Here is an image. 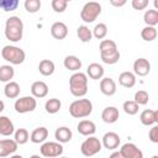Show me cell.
Segmentation results:
<instances>
[{
	"instance_id": "1",
	"label": "cell",
	"mask_w": 158,
	"mask_h": 158,
	"mask_svg": "<svg viewBox=\"0 0 158 158\" xmlns=\"http://www.w3.org/2000/svg\"><path fill=\"white\" fill-rule=\"evenodd\" d=\"M23 22L19 16H10L5 22V37L11 42H19L22 40Z\"/></svg>"
},
{
	"instance_id": "2",
	"label": "cell",
	"mask_w": 158,
	"mask_h": 158,
	"mask_svg": "<svg viewBox=\"0 0 158 158\" xmlns=\"http://www.w3.org/2000/svg\"><path fill=\"white\" fill-rule=\"evenodd\" d=\"M69 90L72 95L81 98L88 93V75L81 72H75L69 78Z\"/></svg>"
},
{
	"instance_id": "3",
	"label": "cell",
	"mask_w": 158,
	"mask_h": 158,
	"mask_svg": "<svg viewBox=\"0 0 158 158\" xmlns=\"http://www.w3.org/2000/svg\"><path fill=\"white\" fill-rule=\"evenodd\" d=\"M93 111V102L89 99H78L69 105V114L75 118L88 117Z\"/></svg>"
},
{
	"instance_id": "4",
	"label": "cell",
	"mask_w": 158,
	"mask_h": 158,
	"mask_svg": "<svg viewBox=\"0 0 158 158\" xmlns=\"http://www.w3.org/2000/svg\"><path fill=\"white\" fill-rule=\"evenodd\" d=\"M1 57L10 62L11 64H22L26 59V53L23 49H21L20 47H16V46H4L2 49H1Z\"/></svg>"
},
{
	"instance_id": "5",
	"label": "cell",
	"mask_w": 158,
	"mask_h": 158,
	"mask_svg": "<svg viewBox=\"0 0 158 158\" xmlns=\"http://www.w3.org/2000/svg\"><path fill=\"white\" fill-rule=\"evenodd\" d=\"M100 14H101V5L98 1H89L83 6L80 11V19L84 22L90 23L94 22Z\"/></svg>"
},
{
	"instance_id": "6",
	"label": "cell",
	"mask_w": 158,
	"mask_h": 158,
	"mask_svg": "<svg viewBox=\"0 0 158 158\" xmlns=\"http://www.w3.org/2000/svg\"><path fill=\"white\" fill-rule=\"evenodd\" d=\"M89 138H86L81 146H80V152L83 156L85 157H91V156H95L98 154L101 148H102V144L101 142L99 141V138L94 137V136H88Z\"/></svg>"
},
{
	"instance_id": "7",
	"label": "cell",
	"mask_w": 158,
	"mask_h": 158,
	"mask_svg": "<svg viewBox=\"0 0 158 158\" xmlns=\"http://www.w3.org/2000/svg\"><path fill=\"white\" fill-rule=\"evenodd\" d=\"M37 106V101L35 96H22L20 99H16L14 107L15 111L19 114H26V112H32L35 111Z\"/></svg>"
},
{
	"instance_id": "8",
	"label": "cell",
	"mask_w": 158,
	"mask_h": 158,
	"mask_svg": "<svg viewBox=\"0 0 158 158\" xmlns=\"http://www.w3.org/2000/svg\"><path fill=\"white\" fill-rule=\"evenodd\" d=\"M40 152L43 157L47 158H53V157H59L63 154V146L60 142H43Z\"/></svg>"
},
{
	"instance_id": "9",
	"label": "cell",
	"mask_w": 158,
	"mask_h": 158,
	"mask_svg": "<svg viewBox=\"0 0 158 158\" xmlns=\"http://www.w3.org/2000/svg\"><path fill=\"white\" fill-rule=\"evenodd\" d=\"M120 142H121V138H120V136H118L116 132H106V133L102 136V142H101V144H102L107 151H114V149L118 148Z\"/></svg>"
},
{
	"instance_id": "10",
	"label": "cell",
	"mask_w": 158,
	"mask_h": 158,
	"mask_svg": "<svg viewBox=\"0 0 158 158\" xmlns=\"http://www.w3.org/2000/svg\"><path fill=\"white\" fill-rule=\"evenodd\" d=\"M120 153L122 158H143L142 151L135 143H125L122 144Z\"/></svg>"
},
{
	"instance_id": "11",
	"label": "cell",
	"mask_w": 158,
	"mask_h": 158,
	"mask_svg": "<svg viewBox=\"0 0 158 158\" xmlns=\"http://www.w3.org/2000/svg\"><path fill=\"white\" fill-rule=\"evenodd\" d=\"M151 72V63L146 58H138L133 62V73L138 77H146Z\"/></svg>"
},
{
	"instance_id": "12",
	"label": "cell",
	"mask_w": 158,
	"mask_h": 158,
	"mask_svg": "<svg viewBox=\"0 0 158 158\" xmlns=\"http://www.w3.org/2000/svg\"><path fill=\"white\" fill-rule=\"evenodd\" d=\"M17 143L15 139H0V157H7L17 151Z\"/></svg>"
},
{
	"instance_id": "13",
	"label": "cell",
	"mask_w": 158,
	"mask_h": 158,
	"mask_svg": "<svg viewBox=\"0 0 158 158\" xmlns=\"http://www.w3.org/2000/svg\"><path fill=\"white\" fill-rule=\"evenodd\" d=\"M51 35L53 38L56 40H64L68 35V27L64 22H54L52 26H51Z\"/></svg>"
},
{
	"instance_id": "14",
	"label": "cell",
	"mask_w": 158,
	"mask_h": 158,
	"mask_svg": "<svg viewBox=\"0 0 158 158\" xmlns=\"http://www.w3.org/2000/svg\"><path fill=\"white\" fill-rule=\"evenodd\" d=\"M100 91L106 96H112L116 93V83L112 78H101L100 80Z\"/></svg>"
},
{
	"instance_id": "15",
	"label": "cell",
	"mask_w": 158,
	"mask_h": 158,
	"mask_svg": "<svg viewBox=\"0 0 158 158\" xmlns=\"http://www.w3.org/2000/svg\"><path fill=\"white\" fill-rule=\"evenodd\" d=\"M139 120H141L142 125H144V126H153L154 123L158 122V114L156 110L146 109L141 112Z\"/></svg>"
},
{
	"instance_id": "16",
	"label": "cell",
	"mask_w": 158,
	"mask_h": 158,
	"mask_svg": "<svg viewBox=\"0 0 158 158\" xmlns=\"http://www.w3.org/2000/svg\"><path fill=\"white\" fill-rule=\"evenodd\" d=\"M118 110L115 106H107L101 112V118L105 123H115L118 120Z\"/></svg>"
},
{
	"instance_id": "17",
	"label": "cell",
	"mask_w": 158,
	"mask_h": 158,
	"mask_svg": "<svg viewBox=\"0 0 158 158\" xmlns=\"http://www.w3.org/2000/svg\"><path fill=\"white\" fill-rule=\"evenodd\" d=\"M77 130H78V132H79L80 135H83V136H93V135L95 133V131H96V126H95V123H94L93 121H90V120H81V121L78 123Z\"/></svg>"
},
{
	"instance_id": "18",
	"label": "cell",
	"mask_w": 158,
	"mask_h": 158,
	"mask_svg": "<svg viewBox=\"0 0 158 158\" xmlns=\"http://www.w3.org/2000/svg\"><path fill=\"white\" fill-rule=\"evenodd\" d=\"M47 137H48V130H47L46 127L41 126V127L35 128V130L31 132V135H30V141H31L32 143L38 144V143H43V142L47 139Z\"/></svg>"
},
{
	"instance_id": "19",
	"label": "cell",
	"mask_w": 158,
	"mask_h": 158,
	"mask_svg": "<svg viewBox=\"0 0 158 158\" xmlns=\"http://www.w3.org/2000/svg\"><path fill=\"white\" fill-rule=\"evenodd\" d=\"M31 93H32V96L35 98H40V99L44 98L48 94V85L44 81L37 80L31 85Z\"/></svg>"
},
{
	"instance_id": "20",
	"label": "cell",
	"mask_w": 158,
	"mask_h": 158,
	"mask_svg": "<svg viewBox=\"0 0 158 158\" xmlns=\"http://www.w3.org/2000/svg\"><path fill=\"white\" fill-rule=\"evenodd\" d=\"M15 132V127L12 121L7 116H0V135L1 136H11Z\"/></svg>"
},
{
	"instance_id": "21",
	"label": "cell",
	"mask_w": 158,
	"mask_h": 158,
	"mask_svg": "<svg viewBox=\"0 0 158 158\" xmlns=\"http://www.w3.org/2000/svg\"><path fill=\"white\" fill-rule=\"evenodd\" d=\"M118 83L123 88H133L136 84V74L132 72H122L118 75Z\"/></svg>"
},
{
	"instance_id": "22",
	"label": "cell",
	"mask_w": 158,
	"mask_h": 158,
	"mask_svg": "<svg viewBox=\"0 0 158 158\" xmlns=\"http://www.w3.org/2000/svg\"><path fill=\"white\" fill-rule=\"evenodd\" d=\"M86 75H89V78L94 79V80H99L104 77V68L101 64L99 63H91L89 64L88 69H86Z\"/></svg>"
},
{
	"instance_id": "23",
	"label": "cell",
	"mask_w": 158,
	"mask_h": 158,
	"mask_svg": "<svg viewBox=\"0 0 158 158\" xmlns=\"http://www.w3.org/2000/svg\"><path fill=\"white\" fill-rule=\"evenodd\" d=\"M54 137H56V139H57L58 142H60V143H67V142H69V141L72 139L73 133H72L70 128H68V127H65V126H62V127H58V128L56 130Z\"/></svg>"
},
{
	"instance_id": "24",
	"label": "cell",
	"mask_w": 158,
	"mask_h": 158,
	"mask_svg": "<svg viewBox=\"0 0 158 158\" xmlns=\"http://www.w3.org/2000/svg\"><path fill=\"white\" fill-rule=\"evenodd\" d=\"M20 91H21L20 85L16 81H11V80L7 81L5 88H4V94L9 99H16L20 95Z\"/></svg>"
},
{
	"instance_id": "25",
	"label": "cell",
	"mask_w": 158,
	"mask_h": 158,
	"mask_svg": "<svg viewBox=\"0 0 158 158\" xmlns=\"http://www.w3.org/2000/svg\"><path fill=\"white\" fill-rule=\"evenodd\" d=\"M63 64L65 69L72 70V72H78L81 68V60L77 56H67L63 60Z\"/></svg>"
},
{
	"instance_id": "26",
	"label": "cell",
	"mask_w": 158,
	"mask_h": 158,
	"mask_svg": "<svg viewBox=\"0 0 158 158\" xmlns=\"http://www.w3.org/2000/svg\"><path fill=\"white\" fill-rule=\"evenodd\" d=\"M54 69H56L54 63H53L52 60H49V59H42V60L40 62V64H38V70H40V73H41L42 75H44V77L52 75V74L54 73Z\"/></svg>"
},
{
	"instance_id": "27",
	"label": "cell",
	"mask_w": 158,
	"mask_h": 158,
	"mask_svg": "<svg viewBox=\"0 0 158 158\" xmlns=\"http://www.w3.org/2000/svg\"><path fill=\"white\" fill-rule=\"evenodd\" d=\"M77 36H78V38H79L81 42L86 43V42H90V41H91V38H93V32H91V30H90L88 26L83 25V26H79V27L77 28Z\"/></svg>"
},
{
	"instance_id": "28",
	"label": "cell",
	"mask_w": 158,
	"mask_h": 158,
	"mask_svg": "<svg viewBox=\"0 0 158 158\" xmlns=\"http://www.w3.org/2000/svg\"><path fill=\"white\" fill-rule=\"evenodd\" d=\"M157 35H158V32H157L156 26H146V27L142 28V31H141V37H142V40H144L146 42H152V41H154V40L157 38Z\"/></svg>"
},
{
	"instance_id": "29",
	"label": "cell",
	"mask_w": 158,
	"mask_h": 158,
	"mask_svg": "<svg viewBox=\"0 0 158 158\" xmlns=\"http://www.w3.org/2000/svg\"><path fill=\"white\" fill-rule=\"evenodd\" d=\"M14 75H15V70L11 65L5 64L0 67V81L7 83L14 78Z\"/></svg>"
},
{
	"instance_id": "30",
	"label": "cell",
	"mask_w": 158,
	"mask_h": 158,
	"mask_svg": "<svg viewBox=\"0 0 158 158\" xmlns=\"http://www.w3.org/2000/svg\"><path fill=\"white\" fill-rule=\"evenodd\" d=\"M143 21L147 26H156L158 23V11L157 9L147 10L143 15Z\"/></svg>"
},
{
	"instance_id": "31",
	"label": "cell",
	"mask_w": 158,
	"mask_h": 158,
	"mask_svg": "<svg viewBox=\"0 0 158 158\" xmlns=\"http://www.w3.org/2000/svg\"><path fill=\"white\" fill-rule=\"evenodd\" d=\"M99 49H100V54H106V53L117 51V46H116V42L112 40H102L100 42Z\"/></svg>"
},
{
	"instance_id": "32",
	"label": "cell",
	"mask_w": 158,
	"mask_h": 158,
	"mask_svg": "<svg viewBox=\"0 0 158 158\" xmlns=\"http://www.w3.org/2000/svg\"><path fill=\"white\" fill-rule=\"evenodd\" d=\"M60 106H62V102L59 99L57 98H52V99H48L46 101V105H44V109L48 114H57L59 110H60Z\"/></svg>"
},
{
	"instance_id": "33",
	"label": "cell",
	"mask_w": 158,
	"mask_h": 158,
	"mask_svg": "<svg viewBox=\"0 0 158 158\" xmlns=\"http://www.w3.org/2000/svg\"><path fill=\"white\" fill-rule=\"evenodd\" d=\"M14 139L16 141L17 144H25V143H27V141L30 139L28 131L26 128H17L14 132Z\"/></svg>"
},
{
	"instance_id": "34",
	"label": "cell",
	"mask_w": 158,
	"mask_h": 158,
	"mask_svg": "<svg viewBox=\"0 0 158 158\" xmlns=\"http://www.w3.org/2000/svg\"><path fill=\"white\" fill-rule=\"evenodd\" d=\"M100 56H101V60H102L105 64H109V65L115 64V63H117V62L120 60V52H118V49H117V51H114V52H111V53L100 54Z\"/></svg>"
},
{
	"instance_id": "35",
	"label": "cell",
	"mask_w": 158,
	"mask_h": 158,
	"mask_svg": "<svg viewBox=\"0 0 158 158\" xmlns=\"http://www.w3.org/2000/svg\"><path fill=\"white\" fill-rule=\"evenodd\" d=\"M122 109H123V111H125L127 115H136V114L138 112L139 105H138L135 100H127V101L123 102Z\"/></svg>"
},
{
	"instance_id": "36",
	"label": "cell",
	"mask_w": 158,
	"mask_h": 158,
	"mask_svg": "<svg viewBox=\"0 0 158 158\" xmlns=\"http://www.w3.org/2000/svg\"><path fill=\"white\" fill-rule=\"evenodd\" d=\"M91 32H93V36H94L95 38L102 40V38H105L106 35H107V26H106L105 23H98V25H95V27L93 28Z\"/></svg>"
},
{
	"instance_id": "37",
	"label": "cell",
	"mask_w": 158,
	"mask_h": 158,
	"mask_svg": "<svg viewBox=\"0 0 158 158\" xmlns=\"http://www.w3.org/2000/svg\"><path fill=\"white\" fill-rule=\"evenodd\" d=\"M25 9L30 14H36L41 9V0H25Z\"/></svg>"
},
{
	"instance_id": "38",
	"label": "cell",
	"mask_w": 158,
	"mask_h": 158,
	"mask_svg": "<svg viewBox=\"0 0 158 158\" xmlns=\"http://www.w3.org/2000/svg\"><path fill=\"white\" fill-rule=\"evenodd\" d=\"M19 7V0H0V9L9 12Z\"/></svg>"
},
{
	"instance_id": "39",
	"label": "cell",
	"mask_w": 158,
	"mask_h": 158,
	"mask_svg": "<svg viewBox=\"0 0 158 158\" xmlns=\"http://www.w3.org/2000/svg\"><path fill=\"white\" fill-rule=\"evenodd\" d=\"M148 100H149V95H148L147 91H144V90L136 91V94H135V101L138 105H146V104H148Z\"/></svg>"
},
{
	"instance_id": "40",
	"label": "cell",
	"mask_w": 158,
	"mask_h": 158,
	"mask_svg": "<svg viewBox=\"0 0 158 158\" xmlns=\"http://www.w3.org/2000/svg\"><path fill=\"white\" fill-rule=\"evenodd\" d=\"M68 2L65 0H52V9L56 12H64L67 10Z\"/></svg>"
},
{
	"instance_id": "41",
	"label": "cell",
	"mask_w": 158,
	"mask_h": 158,
	"mask_svg": "<svg viewBox=\"0 0 158 158\" xmlns=\"http://www.w3.org/2000/svg\"><path fill=\"white\" fill-rule=\"evenodd\" d=\"M149 4V0H132L131 5H132V9L135 10H144Z\"/></svg>"
},
{
	"instance_id": "42",
	"label": "cell",
	"mask_w": 158,
	"mask_h": 158,
	"mask_svg": "<svg viewBox=\"0 0 158 158\" xmlns=\"http://www.w3.org/2000/svg\"><path fill=\"white\" fill-rule=\"evenodd\" d=\"M148 138H149L151 142L158 143V126H157L156 123H154L153 127L149 130V132H148Z\"/></svg>"
},
{
	"instance_id": "43",
	"label": "cell",
	"mask_w": 158,
	"mask_h": 158,
	"mask_svg": "<svg viewBox=\"0 0 158 158\" xmlns=\"http://www.w3.org/2000/svg\"><path fill=\"white\" fill-rule=\"evenodd\" d=\"M110 1V4L112 5V6H115V7H122L123 5H126V2H127V0H109Z\"/></svg>"
},
{
	"instance_id": "44",
	"label": "cell",
	"mask_w": 158,
	"mask_h": 158,
	"mask_svg": "<svg viewBox=\"0 0 158 158\" xmlns=\"http://www.w3.org/2000/svg\"><path fill=\"white\" fill-rule=\"evenodd\" d=\"M110 157H111V158H115V157H118V158H122V156H121V153H120V151H117V152H114V153H111V154H110Z\"/></svg>"
},
{
	"instance_id": "45",
	"label": "cell",
	"mask_w": 158,
	"mask_h": 158,
	"mask_svg": "<svg viewBox=\"0 0 158 158\" xmlns=\"http://www.w3.org/2000/svg\"><path fill=\"white\" fill-rule=\"evenodd\" d=\"M4 109H5V104H4V101H2V100H0V112H2V111H4Z\"/></svg>"
},
{
	"instance_id": "46",
	"label": "cell",
	"mask_w": 158,
	"mask_h": 158,
	"mask_svg": "<svg viewBox=\"0 0 158 158\" xmlns=\"http://www.w3.org/2000/svg\"><path fill=\"white\" fill-rule=\"evenodd\" d=\"M65 1H67V2H69V1H72V0H65Z\"/></svg>"
},
{
	"instance_id": "47",
	"label": "cell",
	"mask_w": 158,
	"mask_h": 158,
	"mask_svg": "<svg viewBox=\"0 0 158 158\" xmlns=\"http://www.w3.org/2000/svg\"><path fill=\"white\" fill-rule=\"evenodd\" d=\"M91 1H95V0H91Z\"/></svg>"
}]
</instances>
